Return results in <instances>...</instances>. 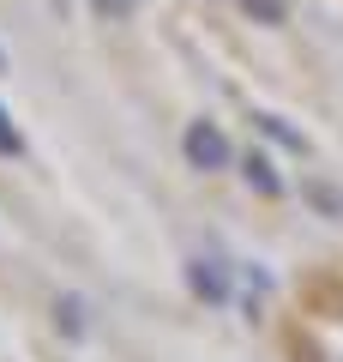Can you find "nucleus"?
I'll list each match as a JSON object with an SVG mask.
<instances>
[{
    "instance_id": "f257e3e1",
    "label": "nucleus",
    "mask_w": 343,
    "mask_h": 362,
    "mask_svg": "<svg viewBox=\"0 0 343 362\" xmlns=\"http://www.w3.org/2000/svg\"><path fill=\"white\" fill-rule=\"evenodd\" d=\"M277 362H343V247L307 266L271 320Z\"/></svg>"
}]
</instances>
